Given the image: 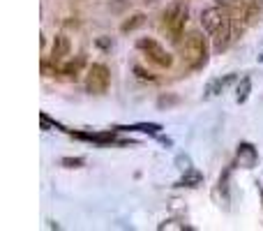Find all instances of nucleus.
Wrapping results in <instances>:
<instances>
[{"instance_id":"f257e3e1","label":"nucleus","mask_w":263,"mask_h":231,"mask_svg":"<svg viewBox=\"0 0 263 231\" xmlns=\"http://www.w3.org/2000/svg\"><path fill=\"white\" fill-rule=\"evenodd\" d=\"M187 18H190L187 0H174V2H168L166 10L162 12V30L166 32L174 42L180 44V37H182V30H185Z\"/></svg>"},{"instance_id":"f03ea898","label":"nucleus","mask_w":263,"mask_h":231,"mask_svg":"<svg viewBox=\"0 0 263 231\" xmlns=\"http://www.w3.org/2000/svg\"><path fill=\"white\" fill-rule=\"evenodd\" d=\"M226 5H228L231 16H234L236 37L245 30V28L256 24L263 12V0H228Z\"/></svg>"},{"instance_id":"7ed1b4c3","label":"nucleus","mask_w":263,"mask_h":231,"mask_svg":"<svg viewBox=\"0 0 263 231\" xmlns=\"http://www.w3.org/2000/svg\"><path fill=\"white\" fill-rule=\"evenodd\" d=\"M180 54L187 70H198L208 62V42L198 30L185 35V42H180Z\"/></svg>"},{"instance_id":"20e7f679","label":"nucleus","mask_w":263,"mask_h":231,"mask_svg":"<svg viewBox=\"0 0 263 231\" xmlns=\"http://www.w3.org/2000/svg\"><path fill=\"white\" fill-rule=\"evenodd\" d=\"M136 49L144 51V56L148 58L152 65L162 67V70H168V67L174 65V58H171V54H168L164 46H162L157 40H152V37H141L136 42Z\"/></svg>"},{"instance_id":"39448f33","label":"nucleus","mask_w":263,"mask_h":231,"mask_svg":"<svg viewBox=\"0 0 263 231\" xmlns=\"http://www.w3.org/2000/svg\"><path fill=\"white\" fill-rule=\"evenodd\" d=\"M108 84H111V72L104 62H92L88 65V72H86V90L92 92V95H104L108 90Z\"/></svg>"},{"instance_id":"423d86ee","label":"nucleus","mask_w":263,"mask_h":231,"mask_svg":"<svg viewBox=\"0 0 263 231\" xmlns=\"http://www.w3.org/2000/svg\"><path fill=\"white\" fill-rule=\"evenodd\" d=\"M74 139L81 141H90V144H97V146H108V144H118L116 141V130L114 132H74V130H67Z\"/></svg>"},{"instance_id":"0eeeda50","label":"nucleus","mask_w":263,"mask_h":231,"mask_svg":"<svg viewBox=\"0 0 263 231\" xmlns=\"http://www.w3.org/2000/svg\"><path fill=\"white\" fill-rule=\"evenodd\" d=\"M70 51H72V42H70V37L65 32H60V35L54 37V46H51V60L54 62H60L70 58Z\"/></svg>"},{"instance_id":"6e6552de","label":"nucleus","mask_w":263,"mask_h":231,"mask_svg":"<svg viewBox=\"0 0 263 231\" xmlns=\"http://www.w3.org/2000/svg\"><path fill=\"white\" fill-rule=\"evenodd\" d=\"M238 160L245 169H254L258 162V150L254 148V144H250V141L238 144Z\"/></svg>"},{"instance_id":"1a4fd4ad","label":"nucleus","mask_w":263,"mask_h":231,"mask_svg":"<svg viewBox=\"0 0 263 231\" xmlns=\"http://www.w3.org/2000/svg\"><path fill=\"white\" fill-rule=\"evenodd\" d=\"M116 132H141V134H150V136H157L162 134V125L160 122H136V125H118L114 128Z\"/></svg>"},{"instance_id":"9d476101","label":"nucleus","mask_w":263,"mask_h":231,"mask_svg":"<svg viewBox=\"0 0 263 231\" xmlns=\"http://www.w3.org/2000/svg\"><path fill=\"white\" fill-rule=\"evenodd\" d=\"M238 76L236 74H226V76H222V79H212L208 86H206V98H215L220 92H224L231 84H236Z\"/></svg>"},{"instance_id":"9b49d317","label":"nucleus","mask_w":263,"mask_h":231,"mask_svg":"<svg viewBox=\"0 0 263 231\" xmlns=\"http://www.w3.org/2000/svg\"><path fill=\"white\" fill-rule=\"evenodd\" d=\"M204 182V174L198 169H194V166H190V169L182 171V176H180V180L176 182L178 188H198Z\"/></svg>"},{"instance_id":"f8f14e48","label":"nucleus","mask_w":263,"mask_h":231,"mask_svg":"<svg viewBox=\"0 0 263 231\" xmlns=\"http://www.w3.org/2000/svg\"><path fill=\"white\" fill-rule=\"evenodd\" d=\"M250 95H252V79L250 76H242V79L238 81V86H236V102L245 104L247 100H250Z\"/></svg>"},{"instance_id":"ddd939ff","label":"nucleus","mask_w":263,"mask_h":231,"mask_svg":"<svg viewBox=\"0 0 263 231\" xmlns=\"http://www.w3.org/2000/svg\"><path fill=\"white\" fill-rule=\"evenodd\" d=\"M86 65V56L81 54V56H76V60H70V62H65L62 67H58V72L60 74H67V76H76L78 72H81V67Z\"/></svg>"},{"instance_id":"4468645a","label":"nucleus","mask_w":263,"mask_h":231,"mask_svg":"<svg viewBox=\"0 0 263 231\" xmlns=\"http://www.w3.org/2000/svg\"><path fill=\"white\" fill-rule=\"evenodd\" d=\"M144 24H146V14H134V16L127 18L125 24L120 26V30H122V32H132V30H136V28H141Z\"/></svg>"},{"instance_id":"2eb2a0df","label":"nucleus","mask_w":263,"mask_h":231,"mask_svg":"<svg viewBox=\"0 0 263 231\" xmlns=\"http://www.w3.org/2000/svg\"><path fill=\"white\" fill-rule=\"evenodd\" d=\"M231 171H234V166H226V171L220 176V190L224 194V199H228V178H231Z\"/></svg>"},{"instance_id":"dca6fc26","label":"nucleus","mask_w":263,"mask_h":231,"mask_svg":"<svg viewBox=\"0 0 263 231\" xmlns=\"http://www.w3.org/2000/svg\"><path fill=\"white\" fill-rule=\"evenodd\" d=\"M60 164L67 166V169H78V166L86 164V160L84 158H62L60 160Z\"/></svg>"},{"instance_id":"f3484780","label":"nucleus","mask_w":263,"mask_h":231,"mask_svg":"<svg viewBox=\"0 0 263 231\" xmlns=\"http://www.w3.org/2000/svg\"><path fill=\"white\" fill-rule=\"evenodd\" d=\"M134 72H136V76H138V79H144V81H155V76H152V74H150V72H146V70H144V67H134Z\"/></svg>"},{"instance_id":"a211bd4d","label":"nucleus","mask_w":263,"mask_h":231,"mask_svg":"<svg viewBox=\"0 0 263 231\" xmlns=\"http://www.w3.org/2000/svg\"><path fill=\"white\" fill-rule=\"evenodd\" d=\"M176 164H178L182 171H185V169H190V158H187V155H178V160H176Z\"/></svg>"},{"instance_id":"6ab92c4d","label":"nucleus","mask_w":263,"mask_h":231,"mask_svg":"<svg viewBox=\"0 0 263 231\" xmlns=\"http://www.w3.org/2000/svg\"><path fill=\"white\" fill-rule=\"evenodd\" d=\"M111 40H108V37H100V40H97V46H100V49H111Z\"/></svg>"},{"instance_id":"aec40b11","label":"nucleus","mask_w":263,"mask_h":231,"mask_svg":"<svg viewBox=\"0 0 263 231\" xmlns=\"http://www.w3.org/2000/svg\"><path fill=\"white\" fill-rule=\"evenodd\" d=\"M258 188H261V204H263V182H261V185H258Z\"/></svg>"},{"instance_id":"412c9836","label":"nucleus","mask_w":263,"mask_h":231,"mask_svg":"<svg viewBox=\"0 0 263 231\" xmlns=\"http://www.w3.org/2000/svg\"><path fill=\"white\" fill-rule=\"evenodd\" d=\"M120 2H132V0H120Z\"/></svg>"},{"instance_id":"4be33fe9","label":"nucleus","mask_w":263,"mask_h":231,"mask_svg":"<svg viewBox=\"0 0 263 231\" xmlns=\"http://www.w3.org/2000/svg\"><path fill=\"white\" fill-rule=\"evenodd\" d=\"M258 60H263V54H261V56H258Z\"/></svg>"},{"instance_id":"5701e85b","label":"nucleus","mask_w":263,"mask_h":231,"mask_svg":"<svg viewBox=\"0 0 263 231\" xmlns=\"http://www.w3.org/2000/svg\"><path fill=\"white\" fill-rule=\"evenodd\" d=\"M146 2H155V0H146Z\"/></svg>"}]
</instances>
